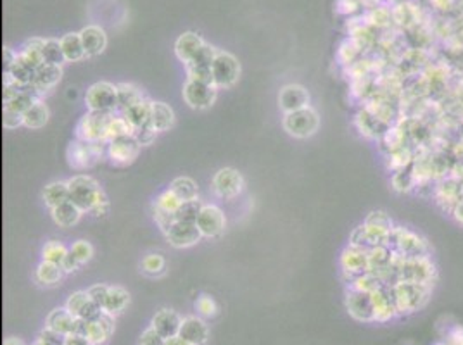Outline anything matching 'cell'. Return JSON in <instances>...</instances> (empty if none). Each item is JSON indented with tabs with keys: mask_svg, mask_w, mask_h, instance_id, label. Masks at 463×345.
Instances as JSON below:
<instances>
[{
	"mask_svg": "<svg viewBox=\"0 0 463 345\" xmlns=\"http://www.w3.org/2000/svg\"><path fill=\"white\" fill-rule=\"evenodd\" d=\"M68 187H70V200L83 212L94 209L99 200L106 195L99 183L87 175H76L68 180Z\"/></svg>",
	"mask_w": 463,
	"mask_h": 345,
	"instance_id": "6da1fadb",
	"label": "cell"
},
{
	"mask_svg": "<svg viewBox=\"0 0 463 345\" xmlns=\"http://www.w3.org/2000/svg\"><path fill=\"white\" fill-rule=\"evenodd\" d=\"M115 112L88 111L76 124V138L94 143H107V126Z\"/></svg>",
	"mask_w": 463,
	"mask_h": 345,
	"instance_id": "7a4b0ae2",
	"label": "cell"
},
{
	"mask_svg": "<svg viewBox=\"0 0 463 345\" xmlns=\"http://www.w3.org/2000/svg\"><path fill=\"white\" fill-rule=\"evenodd\" d=\"M282 124H284V130L294 138H308L316 133L320 118H318V112L308 106L304 109L287 112Z\"/></svg>",
	"mask_w": 463,
	"mask_h": 345,
	"instance_id": "3957f363",
	"label": "cell"
},
{
	"mask_svg": "<svg viewBox=\"0 0 463 345\" xmlns=\"http://www.w3.org/2000/svg\"><path fill=\"white\" fill-rule=\"evenodd\" d=\"M107 143H94L85 142V140H78L70 143L68 147V163L75 170H87V168L94 166L97 160L102 158L104 150H107V147L104 148Z\"/></svg>",
	"mask_w": 463,
	"mask_h": 345,
	"instance_id": "277c9868",
	"label": "cell"
},
{
	"mask_svg": "<svg viewBox=\"0 0 463 345\" xmlns=\"http://www.w3.org/2000/svg\"><path fill=\"white\" fill-rule=\"evenodd\" d=\"M88 111L116 112L118 111V88L110 82L94 83L85 94Z\"/></svg>",
	"mask_w": 463,
	"mask_h": 345,
	"instance_id": "5b68a950",
	"label": "cell"
},
{
	"mask_svg": "<svg viewBox=\"0 0 463 345\" xmlns=\"http://www.w3.org/2000/svg\"><path fill=\"white\" fill-rule=\"evenodd\" d=\"M213 83L218 88H230L240 76V64L230 52L218 50L211 66Z\"/></svg>",
	"mask_w": 463,
	"mask_h": 345,
	"instance_id": "8992f818",
	"label": "cell"
},
{
	"mask_svg": "<svg viewBox=\"0 0 463 345\" xmlns=\"http://www.w3.org/2000/svg\"><path fill=\"white\" fill-rule=\"evenodd\" d=\"M183 100L188 104V107L197 111H204L215 104L216 95H218V87L211 83H201L187 80L183 85Z\"/></svg>",
	"mask_w": 463,
	"mask_h": 345,
	"instance_id": "52a82bcc",
	"label": "cell"
},
{
	"mask_svg": "<svg viewBox=\"0 0 463 345\" xmlns=\"http://www.w3.org/2000/svg\"><path fill=\"white\" fill-rule=\"evenodd\" d=\"M244 178L239 171L233 168H221L213 176V190L221 199H233L243 192Z\"/></svg>",
	"mask_w": 463,
	"mask_h": 345,
	"instance_id": "ba28073f",
	"label": "cell"
},
{
	"mask_svg": "<svg viewBox=\"0 0 463 345\" xmlns=\"http://www.w3.org/2000/svg\"><path fill=\"white\" fill-rule=\"evenodd\" d=\"M106 147H107L106 150L107 155H110L112 163L130 164L137 159V155H139L140 152V147L142 146H140L139 140L135 138V135H130V136H122V138L111 140Z\"/></svg>",
	"mask_w": 463,
	"mask_h": 345,
	"instance_id": "9c48e42d",
	"label": "cell"
},
{
	"mask_svg": "<svg viewBox=\"0 0 463 345\" xmlns=\"http://www.w3.org/2000/svg\"><path fill=\"white\" fill-rule=\"evenodd\" d=\"M196 223L203 236H208V239H215V236L221 235L225 226H227L223 211L218 206H213V204H208V206L203 207Z\"/></svg>",
	"mask_w": 463,
	"mask_h": 345,
	"instance_id": "30bf717a",
	"label": "cell"
},
{
	"mask_svg": "<svg viewBox=\"0 0 463 345\" xmlns=\"http://www.w3.org/2000/svg\"><path fill=\"white\" fill-rule=\"evenodd\" d=\"M115 332V316L110 312L102 311L97 318L85 319V332L83 336L88 339V342L92 345H100L107 342V339Z\"/></svg>",
	"mask_w": 463,
	"mask_h": 345,
	"instance_id": "8fae6325",
	"label": "cell"
},
{
	"mask_svg": "<svg viewBox=\"0 0 463 345\" xmlns=\"http://www.w3.org/2000/svg\"><path fill=\"white\" fill-rule=\"evenodd\" d=\"M203 239V234L197 228V223L187 221H175L173 226L168 230L166 240L171 247L175 248H187L196 246Z\"/></svg>",
	"mask_w": 463,
	"mask_h": 345,
	"instance_id": "7c38bea8",
	"label": "cell"
},
{
	"mask_svg": "<svg viewBox=\"0 0 463 345\" xmlns=\"http://www.w3.org/2000/svg\"><path fill=\"white\" fill-rule=\"evenodd\" d=\"M64 307H66L75 318H82V319H94L104 311L102 307L97 306V304L90 299L88 290L73 292V294L68 297L66 306Z\"/></svg>",
	"mask_w": 463,
	"mask_h": 345,
	"instance_id": "4fadbf2b",
	"label": "cell"
},
{
	"mask_svg": "<svg viewBox=\"0 0 463 345\" xmlns=\"http://www.w3.org/2000/svg\"><path fill=\"white\" fill-rule=\"evenodd\" d=\"M346 307H348L349 314L353 318L360 321H372L376 319V309H373V300L372 295L365 294V292L353 290L348 294V299H346Z\"/></svg>",
	"mask_w": 463,
	"mask_h": 345,
	"instance_id": "5bb4252c",
	"label": "cell"
},
{
	"mask_svg": "<svg viewBox=\"0 0 463 345\" xmlns=\"http://www.w3.org/2000/svg\"><path fill=\"white\" fill-rule=\"evenodd\" d=\"M279 106L280 109L287 114L304 109L309 106V94L303 85H287L280 90L279 94Z\"/></svg>",
	"mask_w": 463,
	"mask_h": 345,
	"instance_id": "9a60e30c",
	"label": "cell"
},
{
	"mask_svg": "<svg viewBox=\"0 0 463 345\" xmlns=\"http://www.w3.org/2000/svg\"><path fill=\"white\" fill-rule=\"evenodd\" d=\"M63 78V70L61 66H54V64L43 62L42 66H38L35 70L33 80H31L30 85L38 92L40 95H46L47 92L52 90Z\"/></svg>",
	"mask_w": 463,
	"mask_h": 345,
	"instance_id": "2e32d148",
	"label": "cell"
},
{
	"mask_svg": "<svg viewBox=\"0 0 463 345\" xmlns=\"http://www.w3.org/2000/svg\"><path fill=\"white\" fill-rule=\"evenodd\" d=\"M341 266L344 273H349V275H363V273L368 271V251L356 246H349L342 252Z\"/></svg>",
	"mask_w": 463,
	"mask_h": 345,
	"instance_id": "e0dca14e",
	"label": "cell"
},
{
	"mask_svg": "<svg viewBox=\"0 0 463 345\" xmlns=\"http://www.w3.org/2000/svg\"><path fill=\"white\" fill-rule=\"evenodd\" d=\"M180 324H182V318L179 316V312L173 311V309H161L152 318L151 327L164 339H173V336L179 335Z\"/></svg>",
	"mask_w": 463,
	"mask_h": 345,
	"instance_id": "ac0fdd59",
	"label": "cell"
},
{
	"mask_svg": "<svg viewBox=\"0 0 463 345\" xmlns=\"http://www.w3.org/2000/svg\"><path fill=\"white\" fill-rule=\"evenodd\" d=\"M179 336H182L185 342L192 345H203L208 340V327L203 319L197 316H188L182 319Z\"/></svg>",
	"mask_w": 463,
	"mask_h": 345,
	"instance_id": "d6986e66",
	"label": "cell"
},
{
	"mask_svg": "<svg viewBox=\"0 0 463 345\" xmlns=\"http://www.w3.org/2000/svg\"><path fill=\"white\" fill-rule=\"evenodd\" d=\"M80 37H82V43L83 49H85L87 58H95V55L102 54L107 45L106 31L100 26L83 28V30L80 31Z\"/></svg>",
	"mask_w": 463,
	"mask_h": 345,
	"instance_id": "ffe728a7",
	"label": "cell"
},
{
	"mask_svg": "<svg viewBox=\"0 0 463 345\" xmlns=\"http://www.w3.org/2000/svg\"><path fill=\"white\" fill-rule=\"evenodd\" d=\"M204 43L206 42H204V40L197 33H192V31H187V33L180 35L175 42L176 58H179L183 64H188L196 58L197 52L203 49Z\"/></svg>",
	"mask_w": 463,
	"mask_h": 345,
	"instance_id": "44dd1931",
	"label": "cell"
},
{
	"mask_svg": "<svg viewBox=\"0 0 463 345\" xmlns=\"http://www.w3.org/2000/svg\"><path fill=\"white\" fill-rule=\"evenodd\" d=\"M76 318L68 311L66 307H58L54 311H50V314L47 316V328L50 330L61 333V335H71L75 333Z\"/></svg>",
	"mask_w": 463,
	"mask_h": 345,
	"instance_id": "7402d4cb",
	"label": "cell"
},
{
	"mask_svg": "<svg viewBox=\"0 0 463 345\" xmlns=\"http://www.w3.org/2000/svg\"><path fill=\"white\" fill-rule=\"evenodd\" d=\"M122 116L127 119L128 123L132 124V128L137 131L139 128L146 126V124L151 123V116H152V102L149 99L140 100L139 104L135 106L128 107V109L122 111Z\"/></svg>",
	"mask_w": 463,
	"mask_h": 345,
	"instance_id": "603a6c76",
	"label": "cell"
},
{
	"mask_svg": "<svg viewBox=\"0 0 463 345\" xmlns=\"http://www.w3.org/2000/svg\"><path fill=\"white\" fill-rule=\"evenodd\" d=\"M50 212H52V219H54L55 224H59L61 228H71L80 221L83 211L80 209L78 206H75L71 200H68V202L61 204V206L50 209Z\"/></svg>",
	"mask_w": 463,
	"mask_h": 345,
	"instance_id": "cb8c5ba5",
	"label": "cell"
},
{
	"mask_svg": "<svg viewBox=\"0 0 463 345\" xmlns=\"http://www.w3.org/2000/svg\"><path fill=\"white\" fill-rule=\"evenodd\" d=\"M42 199L47 207L54 209V207L61 206V204L70 200V187L68 182H52L43 188Z\"/></svg>",
	"mask_w": 463,
	"mask_h": 345,
	"instance_id": "d4e9b609",
	"label": "cell"
},
{
	"mask_svg": "<svg viewBox=\"0 0 463 345\" xmlns=\"http://www.w3.org/2000/svg\"><path fill=\"white\" fill-rule=\"evenodd\" d=\"M151 123L159 133L161 131H168L175 124V112L166 102H152Z\"/></svg>",
	"mask_w": 463,
	"mask_h": 345,
	"instance_id": "484cf974",
	"label": "cell"
},
{
	"mask_svg": "<svg viewBox=\"0 0 463 345\" xmlns=\"http://www.w3.org/2000/svg\"><path fill=\"white\" fill-rule=\"evenodd\" d=\"M64 276V270L59 264L49 263V261H42L38 264L37 273H35V278L40 285H46V287H50V285L59 283Z\"/></svg>",
	"mask_w": 463,
	"mask_h": 345,
	"instance_id": "4316f807",
	"label": "cell"
},
{
	"mask_svg": "<svg viewBox=\"0 0 463 345\" xmlns=\"http://www.w3.org/2000/svg\"><path fill=\"white\" fill-rule=\"evenodd\" d=\"M61 47L64 52L66 62H76L85 58V49H83L82 37L80 33H68L61 38Z\"/></svg>",
	"mask_w": 463,
	"mask_h": 345,
	"instance_id": "83f0119b",
	"label": "cell"
},
{
	"mask_svg": "<svg viewBox=\"0 0 463 345\" xmlns=\"http://www.w3.org/2000/svg\"><path fill=\"white\" fill-rule=\"evenodd\" d=\"M118 88V109L119 112L128 109V107L135 106V104H139L140 100H144L142 90H140L139 87L134 85V83H119V85H116Z\"/></svg>",
	"mask_w": 463,
	"mask_h": 345,
	"instance_id": "f1b7e54d",
	"label": "cell"
},
{
	"mask_svg": "<svg viewBox=\"0 0 463 345\" xmlns=\"http://www.w3.org/2000/svg\"><path fill=\"white\" fill-rule=\"evenodd\" d=\"M43 45H46V40L42 38H31L23 45V50L19 52L23 59H25L26 64H30L33 70H37L38 66L43 64Z\"/></svg>",
	"mask_w": 463,
	"mask_h": 345,
	"instance_id": "f546056e",
	"label": "cell"
},
{
	"mask_svg": "<svg viewBox=\"0 0 463 345\" xmlns=\"http://www.w3.org/2000/svg\"><path fill=\"white\" fill-rule=\"evenodd\" d=\"M23 121H25V126L30 128V130H38V128L46 126L47 121H49V109H47V106L42 100H38L23 114Z\"/></svg>",
	"mask_w": 463,
	"mask_h": 345,
	"instance_id": "4dcf8cb0",
	"label": "cell"
},
{
	"mask_svg": "<svg viewBox=\"0 0 463 345\" xmlns=\"http://www.w3.org/2000/svg\"><path fill=\"white\" fill-rule=\"evenodd\" d=\"M170 190L182 200V202L199 199V190H197L196 182L192 178H187V176H179V178L173 180L170 183Z\"/></svg>",
	"mask_w": 463,
	"mask_h": 345,
	"instance_id": "1f68e13d",
	"label": "cell"
},
{
	"mask_svg": "<svg viewBox=\"0 0 463 345\" xmlns=\"http://www.w3.org/2000/svg\"><path fill=\"white\" fill-rule=\"evenodd\" d=\"M128 302H130V294H128V290H124L123 287H111L110 295H107L106 304H104V311L116 316L124 311Z\"/></svg>",
	"mask_w": 463,
	"mask_h": 345,
	"instance_id": "d6a6232c",
	"label": "cell"
},
{
	"mask_svg": "<svg viewBox=\"0 0 463 345\" xmlns=\"http://www.w3.org/2000/svg\"><path fill=\"white\" fill-rule=\"evenodd\" d=\"M4 73H9L13 76V80L19 85H30L31 80H33L35 70L30 66V64L25 62V59L18 54V59H16L13 66L9 67V71H4Z\"/></svg>",
	"mask_w": 463,
	"mask_h": 345,
	"instance_id": "836d02e7",
	"label": "cell"
},
{
	"mask_svg": "<svg viewBox=\"0 0 463 345\" xmlns=\"http://www.w3.org/2000/svg\"><path fill=\"white\" fill-rule=\"evenodd\" d=\"M130 135H135V130L132 128V124L128 123L122 114L112 116L110 126H107V143H110L111 140L122 138V136H130Z\"/></svg>",
	"mask_w": 463,
	"mask_h": 345,
	"instance_id": "e575fe53",
	"label": "cell"
},
{
	"mask_svg": "<svg viewBox=\"0 0 463 345\" xmlns=\"http://www.w3.org/2000/svg\"><path fill=\"white\" fill-rule=\"evenodd\" d=\"M68 252H70V248H66L61 240H49L42 247V261H49V263H55L61 266Z\"/></svg>",
	"mask_w": 463,
	"mask_h": 345,
	"instance_id": "d590c367",
	"label": "cell"
},
{
	"mask_svg": "<svg viewBox=\"0 0 463 345\" xmlns=\"http://www.w3.org/2000/svg\"><path fill=\"white\" fill-rule=\"evenodd\" d=\"M43 62L54 64V66H63L66 62L64 52L61 47V40L47 38L46 45H43Z\"/></svg>",
	"mask_w": 463,
	"mask_h": 345,
	"instance_id": "8d00e7d4",
	"label": "cell"
},
{
	"mask_svg": "<svg viewBox=\"0 0 463 345\" xmlns=\"http://www.w3.org/2000/svg\"><path fill=\"white\" fill-rule=\"evenodd\" d=\"M356 124L361 130V133H365L366 136H378V133H380V131H378V126H380L382 121L377 118V116H373L368 109L358 112Z\"/></svg>",
	"mask_w": 463,
	"mask_h": 345,
	"instance_id": "74e56055",
	"label": "cell"
},
{
	"mask_svg": "<svg viewBox=\"0 0 463 345\" xmlns=\"http://www.w3.org/2000/svg\"><path fill=\"white\" fill-rule=\"evenodd\" d=\"M204 204L201 202L199 199L196 200H187V202H182L180 209L175 212L176 221H187V223H196L197 218H199L201 211H203Z\"/></svg>",
	"mask_w": 463,
	"mask_h": 345,
	"instance_id": "f35d334b",
	"label": "cell"
},
{
	"mask_svg": "<svg viewBox=\"0 0 463 345\" xmlns=\"http://www.w3.org/2000/svg\"><path fill=\"white\" fill-rule=\"evenodd\" d=\"M164 258L161 254H156V252H152V254H147L146 258L142 259V264H140V268H142V271L146 273V275H151V276H156V275H161V273L164 271Z\"/></svg>",
	"mask_w": 463,
	"mask_h": 345,
	"instance_id": "ab89813d",
	"label": "cell"
},
{
	"mask_svg": "<svg viewBox=\"0 0 463 345\" xmlns=\"http://www.w3.org/2000/svg\"><path fill=\"white\" fill-rule=\"evenodd\" d=\"M154 204L158 207H161L163 211H168V212H171V214H175V212L180 209V206H182V200L176 197L170 188H168V190L161 192V194L158 195V199L154 200Z\"/></svg>",
	"mask_w": 463,
	"mask_h": 345,
	"instance_id": "60d3db41",
	"label": "cell"
},
{
	"mask_svg": "<svg viewBox=\"0 0 463 345\" xmlns=\"http://www.w3.org/2000/svg\"><path fill=\"white\" fill-rule=\"evenodd\" d=\"M185 70H187V80H192V82H201V83H213V71L211 67L206 66H196V64H185Z\"/></svg>",
	"mask_w": 463,
	"mask_h": 345,
	"instance_id": "b9f144b4",
	"label": "cell"
},
{
	"mask_svg": "<svg viewBox=\"0 0 463 345\" xmlns=\"http://www.w3.org/2000/svg\"><path fill=\"white\" fill-rule=\"evenodd\" d=\"M152 218H154L156 224H158L164 235L168 234V230L173 226V223L176 221L175 214H171V212L168 211H163L161 207L156 206V204H152Z\"/></svg>",
	"mask_w": 463,
	"mask_h": 345,
	"instance_id": "7bdbcfd3",
	"label": "cell"
},
{
	"mask_svg": "<svg viewBox=\"0 0 463 345\" xmlns=\"http://www.w3.org/2000/svg\"><path fill=\"white\" fill-rule=\"evenodd\" d=\"M70 251L73 252L75 258L80 261V264L88 263V261L92 259V256H94V247H92L87 240H76V242H73V246L70 247Z\"/></svg>",
	"mask_w": 463,
	"mask_h": 345,
	"instance_id": "ee69618b",
	"label": "cell"
},
{
	"mask_svg": "<svg viewBox=\"0 0 463 345\" xmlns=\"http://www.w3.org/2000/svg\"><path fill=\"white\" fill-rule=\"evenodd\" d=\"M158 133H159V131L156 130L154 126H152V123H149V124H146V126L139 128V130L135 131V138L139 140L140 146L146 147V146H151V143L154 142Z\"/></svg>",
	"mask_w": 463,
	"mask_h": 345,
	"instance_id": "f6af8a7d",
	"label": "cell"
},
{
	"mask_svg": "<svg viewBox=\"0 0 463 345\" xmlns=\"http://www.w3.org/2000/svg\"><path fill=\"white\" fill-rule=\"evenodd\" d=\"M196 309L199 311L201 316H206V318H211V316H215L216 311H218L215 300L209 295H201L196 302Z\"/></svg>",
	"mask_w": 463,
	"mask_h": 345,
	"instance_id": "bcb514c9",
	"label": "cell"
},
{
	"mask_svg": "<svg viewBox=\"0 0 463 345\" xmlns=\"http://www.w3.org/2000/svg\"><path fill=\"white\" fill-rule=\"evenodd\" d=\"M2 124L6 130H16V128H19V126H25V121H23V114H19V112H14L11 109H6V107H4Z\"/></svg>",
	"mask_w": 463,
	"mask_h": 345,
	"instance_id": "7dc6e473",
	"label": "cell"
},
{
	"mask_svg": "<svg viewBox=\"0 0 463 345\" xmlns=\"http://www.w3.org/2000/svg\"><path fill=\"white\" fill-rule=\"evenodd\" d=\"M110 288L111 287H107V285H102V283L94 285V287L88 288V295H90V299L94 300L97 306L104 309V304H106L107 295H110Z\"/></svg>",
	"mask_w": 463,
	"mask_h": 345,
	"instance_id": "c3c4849f",
	"label": "cell"
},
{
	"mask_svg": "<svg viewBox=\"0 0 463 345\" xmlns=\"http://www.w3.org/2000/svg\"><path fill=\"white\" fill-rule=\"evenodd\" d=\"M164 344H166V339L161 336L152 327H149L147 330H144L139 340V345H164Z\"/></svg>",
	"mask_w": 463,
	"mask_h": 345,
	"instance_id": "681fc988",
	"label": "cell"
},
{
	"mask_svg": "<svg viewBox=\"0 0 463 345\" xmlns=\"http://www.w3.org/2000/svg\"><path fill=\"white\" fill-rule=\"evenodd\" d=\"M38 339H42L43 342H47L49 345H64V335L50 330V328H47V327H46V330L40 333Z\"/></svg>",
	"mask_w": 463,
	"mask_h": 345,
	"instance_id": "f907efd6",
	"label": "cell"
},
{
	"mask_svg": "<svg viewBox=\"0 0 463 345\" xmlns=\"http://www.w3.org/2000/svg\"><path fill=\"white\" fill-rule=\"evenodd\" d=\"M80 266H82V264H80V261L75 258V254H73V252H71V251H70V252H68V254H66V258H64L63 264H61V268H63V270H64V273H73V271L78 270V268H80Z\"/></svg>",
	"mask_w": 463,
	"mask_h": 345,
	"instance_id": "816d5d0a",
	"label": "cell"
},
{
	"mask_svg": "<svg viewBox=\"0 0 463 345\" xmlns=\"http://www.w3.org/2000/svg\"><path fill=\"white\" fill-rule=\"evenodd\" d=\"M4 71H9V67L13 66L16 59H18V54L9 47H4Z\"/></svg>",
	"mask_w": 463,
	"mask_h": 345,
	"instance_id": "f5cc1de1",
	"label": "cell"
},
{
	"mask_svg": "<svg viewBox=\"0 0 463 345\" xmlns=\"http://www.w3.org/2000/svg\"><path fill=\"white\" fill-rule=\"evenodd\" d=\"M64 345H92L88 342L83 335H76V333H71V335L64 336Z\"/></svg>",
	"mask_w": 463,
	"mask_h": 345,
	"instance_id": "db71d44e",
	"label": "cell"
},
{
	"mask_svg": "<svg viewBox=\"0 0 463 345\" xmlns=\"http://www.w3.org/2000/svg\"><path fill=\"white\" fill-rule=\"evenodd\" d=\"M107 211H110V200H107L106 195H104V197L99 200L97 206H95L94 209H92L90 212H92V214H94V216H106V214H107Z\"/></svg>",
	"mask_w": 463,
	"mask_h": 345,
	"instance_id": "11a10c76",
	"label": "cell"
},
{
	"mask_svg": "<svg viewBox=\"0 0 463 345\" xmlns=\"http://www.w3.org/2000/svg\"><path fill=\"white\" fill-rule=\"evenodd\" d=\"M164 345H192V344H188V342H185V340L182 339V336H173V339H166V344Z\"/></svg>",
	"mask_w": 463,
	"mask_h": 345,
	"instance_id": "9f6ffc18",
	"label": "cell"
},
{
	"mask_svg": "<svg viewBox=\"0 0 463 345\" xmlns=\"http://www.w3.org/2000/svg\"><path fill=\"white\" fill-rule=\"evenodd\" d=\"M4 345H25V344H23V340L16 339V336H9V339H6Z\"/></svg>",
	"mask_w": 463,
	"mask_h": 345,
	"instance_id": "6f0895ef",
	"label": "cell"
},
{
	"mask_svg": "<svg viewBox=\"0 0 463 345\" xmlns=\"http://www.w3.org/2000/svg\"><path fill=\"white\" fill-rule=\"evenodd\" d=\"M33 345H49V344H47V342H43V340H42V339H37V342H35Z\"/></svg>",
	"mask_w": 463,
	"mask_h": 345,
	"instance_id": "680465c9",
	"label": "cell"
}]
</instances>
